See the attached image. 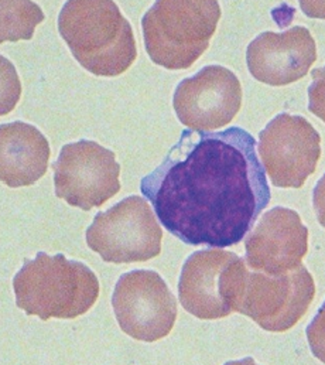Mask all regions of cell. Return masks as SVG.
<instances>
[{
	"label": "cell",
	"mask_w": 325,
	"mask_h": 365,
	"mask_svg": "<svg viewBox=\"0 0 325 365\" xmlns=\"http://www.w3.org/2000/svg\"><path fill=\"white\" fill-rule=\"evenodd\" d=\"M256 139L238 126L185 129L140 182L162 227L188 245L239 244L270 202Z\"/></svg>",
	"instance_id": "obj_1"
},
{
	"label": "cell",
	"mask_w": 325,
	"mask_h": 365,
	"mask_svg": "<svg viewBox=\"0 0 325 365\" xmlns=\"http://www.w3.org/2000/svg\"><path fill=\"white\" fill-rule=\"evenodd\" d=\"M58 31L76 60L99 77L123 74L138 57L132 26L113 1H67Z\"/></svg>",
	"instance_id": "obj_2"
},
{
	"label": "cell",
	"mask_w": 325,
	"mask_h": 365,
	"mask_svg": "<svg viewBox=\"0 0 325 365\" xmlns=\"http://www.w3.org/2000/svg\"><path fill=\"white\" fill-rule=\"evenodd\" d=\"M16 304L41 320L77 319L98 300L99 280L86 265L38 252L13 279Z\"/></svg>",
	"instance_id": "obj_3"
},
{
	"label": "cell",
	"mask_w": 325,
	"mask_h": 365,
	"mask_svg": "<svg viewBox=\"0 0 325 365\" xmlns=\"http://www.w3.org/2000/svg\"><path fill=\"white\" fill-rule=\"evenodd\" d=\"M220 19L218 1H156L142 19L146 51L158 66L185 70L208 48Z\"/></svg>",
	"instance_id": "obj_4"
},
{
	"label": "cell",
	"mask_w": 325,
	"mask_h": 365,
	"mask_svg": "<svg viewBox=\"0 0 325 365\" xmlns=\"http://www.w3.org/2000/svg\"><path fill=\"white\" fill-rule=\"evenodd\" d=\"M246 274L244 259L234 252L220 248L197 251L181 269L180 303L197 319H224L238 309Z\"/></svg>",
	"instance_id": "obj_5"
},
{
	"label": "cell",
	"mask_w": 325,
	"mask_h": 365,
	"mask_svg": "<svg viewBox=\"0 0 325 365\" xmlns=\"http://www.w3.org/2000/svg\"><path fill=\"white\" fill-rule=\"evenodd\" d=\"M162 230L146 198L132 195L95 215L86 230L88 247L105 262L132 264L162 252Z\"/></svg>",
	"instance_id": "obj_6"
},
{
	"label": "cell",
	"mask_w": 325,
	"mask_h": 365,
	"mask_svg": "<svg viewBox=\"0 0 325 365\" xmlns=\"http://www.w3.org/2000/svg\"><path fill=\"white\" fill-rule=\"evenodd\" d=\"M314 294V279L304 265L280 274L247 271L237 312L266 331L283 333L303 319Z\"/></svg>",
	"instance_id": "obj_7"
},
{
	"label": "cell",
	"mask_w": 325,
	"mask_h": 365,
	"mask_svg": "<svg viewBox=\"0 0 325 365\" xmlns=\"http://www.w3.org/2000/svg\"><path fill=\"white\" fill-rule=\"evenodd\" d=\"M257 152L276 187L300 188L316 172L321 138L303 116L280 113L259 133Z\"/></svg>",
	"instance_id": "obj_8"
},
{
	"label": "cell",
	"mask_w": 325,
	"mask_h": 365,
	"mask_svg": "<svg viewBox=\"0 0 325 365\" xmlns=\"http://www.w3.org/2000/svg\"><path fill=\"white\" fill-rule=\"evenodd\" d=\"M53 170L56 195L83 211L102 207L120 190L115 153L92 140L63 146Z\"/></svg>",
	"instance_id": "obj_9"
},
{
	"label": "cell",
	"mask_w": 325,
	"mask_h": 365,
	"mask_svg": "<svg viewBox=\"0 0 325 365\" xmlns=\"http://www.w3.org/2000/svg\"><path fill=\"white\" fill-rule=\"evenodd\" d=\"M112 306L123 333L146 343L168 336L177 319L175 297L155 271L122 274L112 294Z\"/></svg>",
	"instance_id": "obj_10"
},
{
	"label": "cell",
	"mask_w": 325,
	"mask_h": 365,
	"mask_svg": "<svg viewBox=\"0 0 325 365\" xmlns=\"http://www.w3.org/2000/svg\"><path fill=\"white\" fill-rule=\"evenodd\" d=\"M242 105L238 77L222 66H208L182 80L172 106L178 120L192 130L212 132L229 125Z\"/></svg>",
	"instance_id": "obj_11"
},
{
	"label": "cell",
	"mask_w": 325,
	"mask_h": 365,
	"mask_svg": "<svg viewBox=\"0 0 325 365\" xmlns=\"http://www.w3.org/2000/svg\"><path fill=\"white\" fill-rule=\"evenodd\" d=\"M244 250V264L253 271L286 274L301 265L309 251V228L294 210L274 207L247 235Z\"/></svg>",
	"instance_id": "obj_12"
},
{
	"label": "cell",
	"mask_w": 325,
	"mask_h": 365,
	"mask_svg": "<svg viewBox=\"0 0 325 365\" xmlns=\"http://www.w3.org/2000/svg\"><path fill=\"white\" fill-rule=\"evenodd\" d=\"M316 60V41L303 26L283 33L264 31L250 41L246 51L247 68L253 78L273 87L301 80Z\"/></svg>",
	"instance_id": "obj_13"
},
{
	"label": "cell",
	"mask_w": 325,
	"mask_h": 365,
	"mask_svg": "<svg viewBox=\"0 0 325 365\" xmlns=\"http://www.w3.org/2000/svg\"><path fill=\"white\" fill-rule=\"evenodd\" d=\"M0 178L9 187L38 182L47 172L50 145L33 125L16 120L0 126Z\"/></svg>",
	"instance_id": "obj_14"
},
{
	"label": "cell",
	"mask_w": 325,
	"mask_h": 365,
	"mask_svg": "<svg viewBox=\"0 0 325 365\" xmlns=\"http://www.w3.org/2000/svg\"><path fill=\"white\" fill-rule=\"evenodd\" d=\"M44 20L43 10L31 1H1L0 41L30 40L34 29Z\"/></svg>",
	"instance_id": "obj_15"
}]
</instances>
